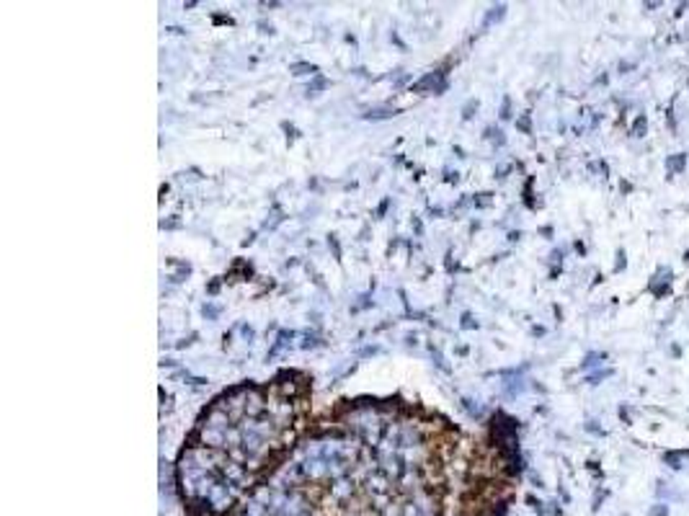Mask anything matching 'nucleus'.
Returning a JSON list of instances; mask_svg holds the SVG:
<instances>
[{
  "label": "nucleus",
  "instance_id": "nucleus-1",
  "mask_svg": "<svg viewBox=\"0 0 689 516\" xmlns=\"http://www.w3.org/2000/svg\"><path fill=\"white\" fill-rule=\"evenodd\" d=\"M410 91H413V93H426V91H431V93H436V96H442V93L447 91V78H445V73H439V70H436V73L424 75L421 81L410 85Z\"/></svg>",
  "mask_w": 689,
  "mask_h": 516
},
{
  "label": "nucleus",
  "instance_id": "nucleus-2",
  "mask_svg": "<svg viewBox=\"0 0 689 516\" xmlns=\"http://www.w3.org/2000/svg\"><path fill=\"white\" fill-rule=\"evenodd\" d=\"M294 335H297V333H294V331H279V335H276V341H274V346H272V349H269V356H266V359H274V356H276V353H279L281 349H284V346L290 344V341H292V338H294Z\"/></svg>",
  "mask_w": 689,
  "mask_h": 516
},
{
  "label": "nucleus",
  "instance_id": "nucleus-3",
  "mask_svg": "<svg viewBox=\"0 0 689 516\" xmlns=\"http://www.w3.org/2000/svg\"><path fill=\"white\" fill-rule=\"evenodd\" d=\"M395 114H400L398 109H390V106H380V109H370L364 114L367 122H382V119H392Z\"/></svg>",
  "mask_w": 689,
  "mask_h": 516
},
{
  "label": "nucleus",
  "instance_id": "nucleus-4",
  "mask_svg": "<svg viewBox=\"0 0 689 516\" xmlns=\"http://www.w3.org/2000/svg\"><path fill=\"white\" fill-rule=\"evenodd\" d=\"M504 16H506V6H496V8H490L488 16H485V21H483V28H488L490 24H499Z\"/></svg>",
  "mask_w": 689,
  "mask_h": 516
},
{
  "label": "nucleus",
  "instance_id": "nucleus-5",
  "mask_svg": "<svg viewBox=\"0 0 689 516\" xmlns=\"http://www.w3.org/2000/svg\"><path fill=\"white\" fill-rule=\"evenodd\" d=\"M294 75H317V65H310V63H294L290 67Z\"/></svg>",
  "mask_w": 689,
  "mask_h": 516
},
{
  "label": "nucleus",
  "instance_id": "nucleus-6",
  "mask_svg": "<svg viewBox=\"0 0 689 516\" xmlns=\"http://www.w3.org/2000/svg\"><path fill=\"white\" fill-rule=\"evenodd\" d=\"M326 85H328V81H326V78H320V75H317L315 81H313V83H310V85H308V93L323 91V88H326Z\"/></svg>",
  "mask_w": 689,
  "mask_h": 516
},
{
  "label": "nucleus",
  "instance_id": "nucleus-7",
  "mask_svg": "<svg viewBox=\"0 0 689 516\" xmlns=\"http://www.w3.org/2000/svg\"><path fill=\"white\" fill-rule=\"evenodd\" d=\"M201 313H204V317L215 320V317L219 315V308H215V305H204V310H201Z\"/></svg>",
  "mask_w": 689,
  "mask_h": 516
},
{
  "label": "nucleus",
  "instance_id": "nucleus-8",
  "mask_svg": "<svg viewBox=\"0 0 689 516\" xmlns=\"http://www.w3.org/2000/svg\"><path fill=\"white\" fill-rule=\"evenodd\" d=\"M475 109H478V101H467V103H465V109H463V117L470 119L472 111H475Z\"/></svg>",
  "mask_w": 689,
  "mask_h": 516
},
{
  "label": "nucleus",
  "instance_id": "nucleus-9",
  "mask_svg": "<svg viewBox=\"0 0 689 516\" xmlns=\"http://www.w3.org/2000/svg\"><path fill=\"white\" fill-rule=\"evenodd\" d=\"M328 245H331V248H333V256H335V258H341V245H338V240H335V235H331V238H328Z\"/></svg>",
  "mask_w": 689,
  "mask_h": 516
},
{
  "label": "nucleus",
  "instance_id": "nucleus-10",
  "mask_svg": "<svg viewBox=\"0 0 689 516\" xmlns=\"http://www.w3.org/2000/svg\"><path fill=\"white\" fill-rule=\"evenodd\" d=\"M160 227H163V230H176V227H181V222H179V219H163Z\"/></svg>",
  "mask_w": 689,
  "mask_h": 516
},
{
  "label": "nucleus",
  "instance_id": "nucleus-11",
  "mask_svg": "<svg viewBox=\"0 0 689 516\" xmlns=\"http://www.w3.org/2000/svg\"><path fill=\"white\" fill-rule=\"evenodd\" d=\"M511 117V101L504 99V106H501V119H508Z\"/></svg>",
  "mask_w": 689,
  "mask_h": 516
},
{
  "label": "nucleus",
  "instance_id": "nucleus-12",
  "mask_svg": "<svg viewBox=\"0 0 689 516\" xmlns=\"http://www.w3.org/2000/svg\"><path fill=\"white\" fill-rule=\"evenodd\" d=\"M517 124H519V129H522V132H529V129H532V127H529V114H524V117L519 119Z\"/></svg>",
  "mask_w": 689,
  "mask_h": 516
},
{
  "label": "nucleus",
  "instance_id": "nucleus-13",
  "mask_svg": "<svg viewBox=\"0 0 689 516\" xmlns=\"http://www.w3.org/2000/svg\"><path fill=\"white\" fill-rule=\"evenodd\" d=\"M475 326H478V323H472L470 313H465V315H463V328H475Z\"/></svg>",
  "mask_w": 689,
  "mask_h": 516
},
{
  "label": "nucleus",
  "instance_id": "nucleus-14",
  "mask_svg": "<svg viewBox=\"0 0 689 516\" xmlns=\"http://www.w3.org/2000/svg\"><path fill=\"white\" fill-rule=\"evenodd\" d=\"M681 163H684V158H674V160H669V168L671 171H679Z\"/></svg>",
  "mask_w": 689,
  "mask_h": 516
},
{
  "label": "nucleus",
  "instance_id": "nucleus-15",
  "mask_svg": "<svg viewBox=\"0 0 689 516\" xmlns=\"http://www.w3.org/2000/svg\"><path fill=\"white\" fill-rule=\"evenodd\" d=\"M207 292H209V294H217V292H219V279H215V281H209V287H207Z\"/></svg>",
  "mask_w": 689,
  "mask_h": 516
},
{
  "label": "nucleus",
  "instance_id": "nucleus-16",
  "mask_svg": "<svg viewBox=\"0 0 689 516\" xmlns=\"http://www.w3.org/2000/svg\"><path fill=\"white\" fill-rule=\"evenodd\" d=\"M388 207H390V199H385V201H382V204H380V207H377V217H382V215L388 212Z\"/></svg>",
  "mask_w": 689,
  "mask_h": 516
},
{
  "label": "nucleus",
  "instance_id": "nucleus-17",
  "mask_svg": "<svg viewBox=\"0 0 689 516\" xmlns=\"http://www.w3.org/2000/svg\"><path fill=\"white\" fill-rule=\"evenodd\" d=\"M643 127H645V119L640 117V119H638V122H635V129H633V132H635V137H638V132H640V129H643Z\"/></svg>",
  "mask_w": 689,
  "mask_h": 516
},
{
  "label": "nucleus",
  "instance_id": "nucleus-18",
  "mask_svg": "<svg viewBox=\"0 0 689 516\" xmlns=\"http://www.w3.org/2000/svg\"><path fill=\"white\" fill-rule=\"evenodd\" d=\"M240 331H243V333H245V338H254V328H251V326H240Z\"/></svg>",
  "mask_w": 689,
  "mask_h": 516
},
{
  "label": "nucleus",
  "instance_id": "nucleus-19",
  "mask_svg": "<svg viewBox=\"0 0 689 516\" xmlns=\"http://www.w3.org/2000/svg\"><path fill=\"white\" fill-rule=\"evenodd\" d=\"M215 24H233V21L227 19V16H215Z\"/></svg>",
  "mask_w": 689,
  "mask_h": 516
},
{
  "label": "nucleus",
  "instance_id": "nucleus-20",
  "mask_svg": "<svg viewBox=\"0 0 689 516\" xmlns=\"http://www.w3.org/2000/svg\"><path fill=\"white\" fill-rule=\"evenodd\" d=\"M413 227H416V233L421 235V230H424V227H421V219H413Z\"/></svg>",
  "mask_w": 689,
  "mask_h": 516
}]
</instances>
